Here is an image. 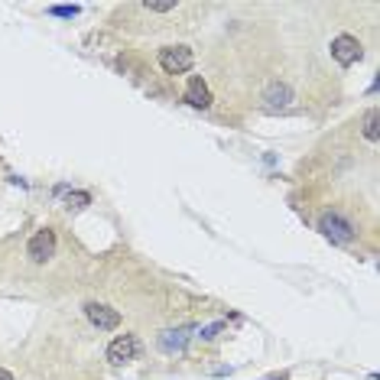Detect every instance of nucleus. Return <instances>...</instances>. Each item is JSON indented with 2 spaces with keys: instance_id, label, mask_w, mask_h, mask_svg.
<instances>
[{
  "instance_id": "7ed1b4c3",
  "label": "nucleus",
  "mask_w": 380,
  "mask_h": 380,
  "mask_svg": "<svg viewBox=\"0 0 380 380\" xmlns=\"http://www.w3.org/2000/svg\"><path fill=\"white\" fill-rule=\"evenodd\" d=\"M319 231L329 237L331 244H351V241H355V228H351L342 215H331V211H325L319 218Z\"/></svg>"
},
{
  "instance_id": "20e7f679",
  "label": "nucleus",
  "mask_w": 380,
  "mask_h": 380,
  "mask_svg": "<svg viewBox=\"0 0 380 380\" xmlns=\"http://www.w3.org/2000/svg\"><path fill=\"white\" fill-rule=\"evenodd\" d=\"M140 338L136 335H117L114 342L108 344V361L110 364H127V361H134L140 355Z\"/></svg>"
},
{
  "instance_id": "1a4fd4ad",
  "label": "nucleus",
  "mask_w": 380,
  "mask_h": 380,
  "mask_svg": "<svg viewBox=\"0 0 380 380\" xmlns=\"http://www.w3.org/2000/svg\"><path fill=\"white\" fill-rule=\"evenodd\" d=\"M263 98H267L270 108H286V104L293 101V91H289V85H283V82H273V85L267 88V95H263Z\"/></svg>"
},
{
  "instance_id": "423d86ee",
  "label": "nucleus",
  "mask_w": 380,
  "mask_h": 380,
  "mask_svg": "<svg viewBox=\"0 0 380 380\" xmlns=\"http://www.w3.org/2000/svg\"><path fill=\"white\" fill-rule=\"evenodd\" d=\"M85 316H88V322H91L95 329H101V331H114L117 325H121V312H117V309H110V306H104V302H88Z\"/></svg>"
},
{
  "instance_id": "0eeeda50",
  "label": "nucleus",
  "mask_w": 380,
  "mask_h": 380,
  "mask_svg": "<svg viewBox=\"0 0 380 380\" xmlns=\"http://www.w3.org/2000/svg\"><path fill=\"white\" fill-rule=\"evenodd\" d=\"M192 325H182V329H169L160 335V351L163 355H179L185 348V342H189V335H192Z\"/></svg>"
},
{
  "instance_id": "f257e3e1",
  "label": "nucleus",
  "mask_w": 380,
  "mask_h": 380,
  "mask_svg": "<svg viewBox=\"0 0 380 380\" xmlns=\"http://www.w3.org/2000/svg\"><path fill=\"white\" fill-rule=\"evenodd\" d=\"M192 62H195V56H192L189 46H166V49H160V69L166 75H185L192 69Z\"/></svg>"
},
{
  "instance_id": "ddd939ff",
  "label": "nucleus",
  "mask_w": 380,
  "mask_h": 380,
  "mask_svg": "<svg viewBox=\"0 0 380 380\" xmlns=\"http://www.w3.org/2000/svg\"><path fill=\"white\" fill-rule=\"evenodd\" d=\"M143 7H147V10H153V13H169V10H176V0H169V3H143Z\"/></svg>"
},
{
  "instance_id": "f03ea898",
  "label": "nucleus",
  "mask_w": 380,
  "mask_h": 380,
  "mask_svg": "<svg viewBox=\"0 0 380 380\" xmlns=\"http://www.w3.org/2000/svg\"><path fill=\"white\" fill-rule=\"evenodd\" d=\"M56 231L52 228H43L29 237V244H26V257L33 260V263H46V260L56 257Z\"/></svg>"
},
{
  "instance_id": "39448f33",
  "label": "nucleus",
  "mask_w": 380,
  "mask_h": 380,
  "mask_svg": "<svg viewBox=\"0 0 380 380\" xmlns=\"http://www.w3.org/2000/svg\"><path fill=\"white\" fill-rule=\"evenodd\" d=\"M364 56V49H361V43H357L355 36H348V33H342V36L331 39V59L338 62V65H355L357 59Z\"/></svg>"
},
{
  "instance_id": "6e6552de",
  "label": "nucleus",
  "mask_w": 380,
  "mask_h": 380,
  "mask_svg": "<svg viewBox=\"0 0 380 380\" xmlns=\"http://www.w3.org/2000/svg\"><path fill=\"white\" fill-rule=\"evenodd\" d=\"M185 101H189L192 108H198V110L211 108V91H209V85H205L198 75H192V78H189V88H185Z\"/></svg>"
},
{
  "instance_id": "f8f14e48",
  "label": "nucleus",
  "mask_w": 380,
  "mask_h": 380,
  "mask_svg": "<svg viewBox=\"0 0 380 380\" xmlns=\"http://www.w3.org/2000/svg\"><path fill=\"white\" fill-rule=\"evenodd\" d=\"M78 13H82L78 3H56V7H49V16H59V20H72Z\"/></svg>"
},
{
  "instance_id": "4468645a",
  "label": "nucleus",
  "mask_w": 380,
  "mask_h": 380,
  "mask_svg": "<svg viewBox=\"0 0 380 380\" xmlns=\"http://www.w3.org/2000/svg\"><path fill=\"white\" fill-rule=\"evenodd\" d=\"M221 329H224V325H221V322H215V325H209V329H202V338L209 342V338H215V335H218Z\"/></svg>"
},
{
  "instance_id": "2eb2a0df",
  "label": "nucleus",
  "mask_w": 380,
  "mask_h": 380,
  "mask_svg": "<svg viewBox=\"0 0 380 380\" xmlns=\"http://www.w3.org/2000/svg\"><path fill=\"white\" fill-rule=\"evenodd\" d=\"M263 380H289V374H270V377H263Z\"/></svg>"
},
{
  "instance_id": "dca6fc26",
  "label": "nucleus",
  "mask_w": 380,
  "mask_h": 380,
  "mask_svg": "<svg viewBox=\"0 0 380 380\" xmlns=\"http://www.w3.org/2000/svg\"><path fill=\"white\" fill-rule=\"evenodd\" d=\"M0 380H13V374H10V370H3V368H0Z\"/></svg>"
},
{
  "instance_id": "9b49d317",
  "label": "nucleus",
  "mask_w": 380,
  "mask_h": 380,
  "mask_svg": "<svg viewBox=\"0 0 380 380\" xmlns=\"http://www.w3.org/2000/svg\"><path fill=\"white\" fill-rule=\"evenodd\" d=\"M361 134L368 136L370 143L380 140V130H377V108H368L364 110V121H361Z\"/></svg>"
},
{
  "instance_id": "9d476101",
  "label": "nucleus",
  "mask_w": 380,
  "mask_h": 380,
  "mask_svg": "<svg viewBox=\"0 0 380 380\" xmlns=\"http://www.w3.org/2000/svg\"><path fill=\"white\" fill-rule=\"evenodd\" d=\"M59 195H62V205L69 211H82L91 205V195H88V192H72V189H65V185L59 189Z\"/></svg>"
}]
</instances>
